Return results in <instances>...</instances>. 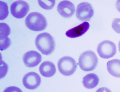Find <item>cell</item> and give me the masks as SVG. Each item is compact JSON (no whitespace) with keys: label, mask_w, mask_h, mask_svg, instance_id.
Instances as JSON below:
<instances>
[{"label":"cell","mask_w":120,"mask_h":92,"mask_svg":"<svg viewBox=\"0 0 120 92\" xmlns=\"http://www.w3.org/2000/svg\"><path fill=\"white\" fill-rule=\"evenodd\" d=\"M118 48L119 51L120 53V40L119 41L118 44Z\"/></svg>","instance_id":"21"},{"label":"cell","mask_w":120,"mask_h":92,"mask_svg":"<svg viewBox=\"0 0 120 92\" xmlns=\"http://www.w3.org/2000/svg\"><path fill=\"white\" fill-rule=\"evenodd\" d=\"M115 6L117 10L120 12V0H117L115 3Z\"/></svg>","instance_id":"20"},{"label":"cell","mask_w":120,"mask_h":92,"mask_svg":"<svg viewBox=\"0 0 120 92\" xmlns=\"http://www.w3.org/2000/svg\"><path fill=\"white\" fill-rule=\"evenodd\" d=\"M99 81L98 76L95 74L91 73L87 74L83 77L82 83L85 88L91 89L96 86Z\"/></svg>","instance_id":"13"},{"label":"cell","mask_w":120,"mask_h":92,"mask_svg":"<svg viewBox=\"0 0 120 92\" xmlns=\"http://www.w3.org/2000/svg\"><path fill=\"white\" fill-rule=\"evenodd\" d=\"M94 13V10L92 5L87 2L80 3L77 7L76 16L77 18L81 21H89L93 16Z\"/></svg>","instance_id":"6"},{"label":"cell","mask_w":120,"mask_h":92,"mask_svg":"<svg viewBox=\"0 0 120 92\" xmlns=\"http://www.w3.org/2000/svg\"><path fill=\"white\" fill-rule=\"evenodd\" d=\"M11 44L10 39L8 37L2 40H0V49L2 51L8 48Z\"/></svg>","instance_id":"19"},{"label":"cell","mask_w":120,"mask_h":92,"mask_svg":"<svg viewBox=\"0 0 120 92\" xmlns=\"http://www.w3.org/2000/svg\"><path fill=\"white\" fill-rule=\"evenodd\" d=\"M23 60L25 65L28 67H32L37 66L41 61V55L36 51H28L24 55Z\"/></svg>","instance_id":"9"},{"label":"cell","mask_w":120,"mask_h":92,"mask_svg":"<svg viewBox=\"0 0 120 92\" xmlns=\"http://www.w3.org/2000/svg\"><path fill=\"white\" fill-rule=\"evenodd\" d=\"M25 23L30 29L34 31L43 30L46 27L47 24L44 16L38 12H34L29 14L26 18Z\"/></svg>","instance_id":"2"},{"label":"cell","mask_w":120,"mask_h":92,"mask_svg":"<svg viewBox=\"0 0 120 92\" xmlns=\"http://www.w3.org/2000/svg\"><path fill=\"white\" fill-rule=\"evenodd\" d=\"M0 39L2 40L8 37L10 32L9 26L4 23H0Z\"/></svg>","instance_id":"15"},{"label":"cell","mask_w":120,"mask_h":92,"mask_svg":"<svg viewBox=\"0 0 120 92\" xmlns=\"http://www.w3.org/2000/svg\"><path fill=\"white\" fill-rule=\"evenodd\" d=\"M97 51L99 56L104 59L113 57L116 52V47L112 42L109 40H104L98 45Z\"/></svg>","instance_id":"5"},{"label":"cell","mask_w":120,"mask_h":92,"mask_svg":"<svg viewBox=\"0 0 120 92\" xmlns=\"http://www.w3.org/2000/svg\"><path fill=\"white\" fill-rule=\"evenodd\" d=\"M22 81L23 85L26 88L33 90L39 86L41 83V79L38 74L31 72L26 73L24 76Z\"/></svg>","instance_id":"8"},{"label":"cell","mask_w":120,"mask_h":92,"mask_svg":"<svg viewBox=\"0 0 120 92\" xmlns=\"http://www.w3.org/2000/svg\"><path fill=\"white\" fill-rule=\"evenodd\" d=\"M107 70L111 75L120 78V60L115 59L109 61L107 63Z\"/></svg>","instance_id":"14"},{"label":"cell","mask_w":120,"mask_h":92,"mask_svg":"<svg viewBox=\"0 0 120 92\" xmlns=\"http://www.w3.org/2000/svg\"><path fill=\"white\" fill-rule=\"evenodd\" d=\"M35 44L37 49L41 53L49 55L54 51L55 43L53 37L49 33L44 32L38 34L35 40Z\"/></svg>","instance_id":"1"},{"label":"cell","mask_w":120,"mask_h":92,"mask_svg":"<svg viewBox=\"0 0 120 92\" xmlns=\"http://www.w3.org/2000/svg\"><path fill=\"white\" fill-rule=\"evenodd\" d=\"M58 70L62 75L67 76L73 74L75 71L77 66L74 59L68 56L60 58L57 63Z\"/></svg>","instance_id":"4"},{"label":"cell","mask_w":120,"mask_h":92,"mask_svg":"<svg viewBox=\"0 0 120 92\" xmlns=\"http://www.w3.org/2000/svg\"><path fill=\"white\" fill-rule=\"evenodd\" d=\"M98 59L95 53L91 50L82 53L79 59L78 64L80 68L85 71L93 70L96 67Z\"/></svg>","instance_id":"3"},{"label":"cell","mask_w":120,"mask_h":92,"mask_svg":"<svg viewBox=\"0 0 120 92\" xmlns=\"http://www.w3.org/2000/svg\"><path fill=\"white\" fill-rule=\"evenodd\" d=\"M57 11L59 14L65 18H69L74 14L75 8L74 4L68 0L60 2L57 7Z\"/></svg>","instance_id":"10"},{"label":"cell","mask_w":120,"mask_h":92,"mask_svg":"<svg viewBox=\"0 0 120 92\" xmlns=\"http://www.w3.org/2000/svg\"><path fill=\"white\" fill-rule=\"evenodd\" d=\"M0 20L5 19L8 14V7L7 3L4 2L0 1Z\"/></svg>","instance_id":"17"},{"label":"cell","mask_w":120,"mask_h":92,"mask_svg":"<svg viewBox=\"0 0 120 92\" xmlns=\"http://www.w3.org/2000/svg\"><path fill=\"white\" fill-rule=\"evenodd\" d=\"M38 4L42 8L46 10L52 9L55 4L54 0H38Z\"/></svg>","instance_id":"16"},{"label":"cell","mask_w":120,"mask_h":92,"mask_svg":"<svg viewBox=\"0 0 120 92\" xmlns=\"http://www.w3.org/2000/svg\"><path fill=\"white\" fill-rule=\"evenodd\" d=\"M10 9L13 16L17 18H21L27 14L29 9V6L26 2L19 0L13 2L11 5Z\"/></svg>","instance_id":"7"},{"label":"cell","mask_w":120,"mask_h":92,"mask_svg":"<svg viewBox=\"0 0 120 92\" xmlns=\"http://www.w3.org/2000/svg\"><path fill=\"white\" fill-rule=\"evenodd\" d=\"M39 71L42 76L46 77H50L53 76L56 72L54 64L49 61L44 62L40 65Z\"/></svg>","instance_id":"12"},{"label":"cell","mask_w":120,"mask_h":92,"mask_svg":"<svg viewBox=\"0 0 120 92\" xmlns=\"http://www.w3.org/2000/svg\"><path fill=\"white\" fill-rule=\"evenodd\" d=\"M90 27L89 23L84 22L79 25L67 31L66 35L68 37L74 38L80 37L85 34Z\"/></svg>","instance_id":"11"},{"label":"cell","mask_w":120,"mask_h":92,"mask_svg":"<svg viewBox=\"0 0 120 92\" xmlns=\"http://www.w3.org/2000/svg\"><path fill=\"white\" fill-rule=\"evenodd\" d=\"M112 27L115 32L120 34V18L114 19L112 23Z\"/></svg>","instance_id":"18"}]
</instances>
